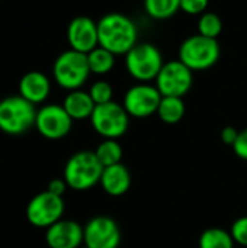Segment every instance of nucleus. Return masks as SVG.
I'll list each match as a JSON object with an SVG mask.
<instances>
[{
  "mask_svg": "<svg viewBox=\"0 0 247 248\" xmlns=\"http://www.w3.org/2000/svg\"><path fill=\"white\" fill-rule=\"evenodd\" d=\"M99 46L114 55H125L138 42V31L131 17L122 13H108L98 20Z\"/></svg>",
  "mask_w": 247,
  "mask_h": 248,
  "instance_id": "obj_1",
  "label": "nucleus"
},
{
  "mask_svg": "<svg viewBox=\"0 0 247 248\" xmlns=\"http://www.w3.org/2000/svg\"><path fill=\"white\" fill-rule=\"evenodd\" d=\"M103 166L95 151H79L73 154L64 167V180L73 190L83 192L100 183Z\"/></svg>",
  "mask_w": 247,
  "mask_h": 248,
  "instance_id": "obj_2",
  "label": "nucleus"
},
{
  "mask_svg": "<svg viewBox=\"0 0 247 248\" xmlns=\"http://www.w3.org/2000/svg\"><path fill=\"white\" fill-rule=\"evenodd\" d=\"M90 67L87 61V54L67 49L61 52L52 65V76L55 83L71 92L79 90L89 78L90 76Z\"/></svg>",
  "mask_w": 247,
  "mask_h": 248,
  "instance_id": "obj_3",
  "label": "nucleus"
},
{
  "mask_svg": "<svg viewBox=\"0 0 247 248\" xmlns=\"http://www.w3.org/2000/svg\"><path fill=\"white\" fill-rule=\"evenodd\" d=\"M35 105L20 94L0 100V131L7 135H20L35 126Z\"/></svg>",
  "mask_w": 247,
  "mask_h": 248,
  "instance_id": "obj_4",
  "label": "nucleus"
},
{
  "mask_svg": "<svg viewBox=\"0 0 247 248\" xmlns=\"http://www.w3.org/2000/svg\"><path fill=\"white\" fill-rule=\"evenodd\" d=\"M221 48L217 39L199 33L186 38L179 46V61L192 71H204L217 64Z\"/></svg>",
  "mask_w": 247,
  "mask_h": 248,
  "instance_id": "obj_5",
  "label": "nucleus"
},
{
  "mask_svg": "<svg viewBox=\"0 0 247 248\" xmlns=\"http://www.w3.org/2000/svg\"><path fill=\"white\" fill-rule=\"evenodd\" d=\"M163 55L160 49L150 42H138L125 54V68L130 76L141 83L156 80L163 67Z\"/></svg>",
  "mask_w": 247,
  "mask_h": 248,
  "instance_id": "obj_6",
  "label": "nucleus"
},
{
  "mask_svg": "<svg viewBox=\"0 0 247 248\" xmlns=\"http://www.w3.org/2000/svg\"><path fill=\"white\" fill-rule=\"evenodd\" d=\"M90 122L93 129L105 140H118L130 128V115L122 105L112 100L103 105H96Z\"/></svg>",
  "mask_w": 247,
  "mask_h": 248,
  "instance_id": "obj_7",
  "label": "nucleus"
},
{
  "mask_svg": "<svg viewBox=\"0 0 247 248\" xmlns=\"http://www.w3.org/2000/svg\"><path fill=\"white\" fill-rule=\"evenodd\" d=\"M64 209L66 205L63 196L45 190L29 201L26 206V219L36 228H49L61 219Z\"/></svg>",
  "mask_w": 247,
  "mask_h": 248,
  "instance_id": "obj_8",
  "label": "nucleus"
},
{
  "mask_svg": "<svg viewBox=\"0 0 247 248\" xmlns=\"http://www.w3.org/2000/svg\"><path fill=\"white\" fill-rule=\"evenodd\" d=\"M192 73L194 71L179 60L167 61L156 77V87L162 96L183 97L192 87Z\"/></svg>",
  "mask_w": 247,
  "mask_h": 248,
  "instance_id": "obj_9",
  "label": "nucleus"
},
{
  "mask_svg": "<svg viewBox=\"0 0 247 248\" xmlns=\"http://www.w3.org/2000/svg\"><path fill=\"white\" fill-rule=\"evenodd\" d=\"M162 94L156 86L148 83H140L130 87L124 96L122 106L132 118H148L157 113L162 102Z\"/></svg>",
  "mask_w": 247,
  "mask_h": 248,
  "instance_id": "obj_10",
  "label": "nucleus"
},
{
  "mask_svg": "<svg viewBox=\"0 0 247 248\" xmlns=\"http://www.w3.org/2000/svg\"><path fill=\"white\" fill-rule=\"evenodd\" d=\"M73 119L63 105H45L36 112L35 128L47 140H61L71 131Z\"/></svg>",
  "mask_w": 247,
  "mask_h": 248,
  "instance_id": "obj_11",
  "label": "nucleus"
},
{
  "mask_svg": "<svg viewBox=\"0 0 247 248\" xmlns=\"http://www.w3.org/2000/svg\"><path fill=\"white\" fill-rule=\"evenodd\" d=\"M84 246L89 248H118L121 231L118 224L109 217H95L84 227Z\"/></svg>",
  "mask_w": 247,
  "mask_h": 248,
  "instance_id": "obj_12",
  "label": "nucleus"
},
{
  "mask_svg": "<svg viewBox=\"0 0 247 248\" xmlns=\"http://www.w3.org/2000/svg\"><path fill=\"white\" fill-rule=\"evenodd\" d=\"M67 41L70 49L89 54L96 46H99L98 22L87 16L74 17L67 28Z\"/></svg>",
  "mask_w": 247,
  "mask_h": 248,
  "instance_id": "obj_13",
  "label": "nucleus"
},
{
  "mask_svg": "<svg viewBox=\"0 0 247 248\" xmlns=\"http://www.w3.org/2000/svg\"><path fill=\"white\" fill-rule=\"evenodd\" d=\"M45 241L49 248H80L84 243V231L76 221L60 219L47 228Z\"/></svg>",
  "mask_w": 247,
  "mask_h": 248,
  "instance_id": "obj_14",
  "label": "nucleus"
},
{
  "mask_svg": "<svg viewBox=\"0 0 247 248\" xmlns=\"http://www.w3.org/2000/svg\"><path fill=\"white\" fill-rule=\"evenodd\" d=\"M49 92L51 81L41 71H29L19 80V94L33 105L45 102Z\"/></svg>",
  "mask_w": 247,
  "mask_h": 248,
  "instance_id": "obj_15",
  "label": "nucleus"
},
{
  "mask_svg": "<svg viewBox=\"0 0 247 248\" xmlns=\"http://www.w3.org/2000/svg\"><path fill=\"white\" fill-rule=\"evenodd\" d=\"M99 185L109 196H122L131 187V173L122 163L105 167Z\"/></svg>",
  "mask_w": 247,
  "mask_h": 248,
  "instance_id": "obj_16",
  "label": "nucleus"
},
{
  "mask_svg": "<svg viewBox=\"0 0 247 248\" xmlns=\"http://www.w3.org/2000/svg\"><path fill=\"white\" fill-rule=\"evenodd\" d=\"M63 108L66 112L70 115L73 121H83V119H90L96 105L93 99L90 97L89 92L83 90H71L68 94L64 97Z\"/></svg>",
  "mask_w": 247,
  "mask_h": 248,
  "instance_id": "obj_17",
  "label": "nucleus"
},
{
  "mask_svg": "<svg viewBox=\"0 0 247 248\" xmlns=\"http://www.w3.org/2000/svg\"><path fill=\"white\" fill-rule=\"evenodd\" d=\"M186 108L182 97H172V96H163L162 102L157 109V116L162 122L175 125L181 122L185 116Z\"/></svg>",
  "mask_w": 247,
  "mask_h": 248,
  "instance_id": "obj_18",
  "label": "nucleus"
},
{
  "mask_svg": "<svg viewBox=\"0 0 247 248\" xmlns=\"http://www.w3.org/2000/svg\"><path fill=\"white\" fill-rule=\"evenodd\" d=\"M230 231L223 228H208L199 235V248H234Z\"/></svg>",
  "mask_w": 247,
  "mask_h": 248,
  "instance_id": "obj_19",
  "label": "nucleus"
},
{
  "mask_svg": "<svg viewBox=\"0 0 247 248\" xmlns=\"http://www.w3.org/2000/svg\"><path fill=\"white\" fill-rule=\"evenodd\" d=\"M115 57L116 55H114L111 51H108L102 46H96L93 51H90L87 54L90 71L93 74H99V76L109 73L115 65Z\"/></svg>",
  "mask_w": 247,
  "mask_h": 248,
  "instance_id": "obj_20",
  "label": "nucleus"
},
{
  "mask_svg": "<svg viewBox=\"0 0 247 248\" xmlns=\"http://www.w3.org/2000/svg\"><path fill=\"white\" fill-rule=\"evenodd\" d=\"M144 10L157 20H165L181 10V0H144Z\"/></svg>",
  "mask_w": 247,
  "mask_h": 248,
  "instance_id": "obj_21",
  "label": "nucleus"
},
{
  "mask_svg": "<svg viewBox=\"0 0 247 248\" xmlns=\"http://www.w3.org/2000/svg\"><path fill=\"white\" fill-rule=\"evenodd\" d=\"M95 154L105 169V167L121 163L124 151H122L121 144L116 140H105L98 145V148L95 150Z\"/></svg>",
  "mask_w": 247,
  "mask_h": 248,
  "instance_id": "obj_22",
  "label": "nucleus"
},
{
  "mask_svg": "<svg viewBox=\"0 0 247 248\" xmlns=\"http://www.w3.org/2000/svg\"><path fill=\"white\" fill-rule=\"evenodd\" d=\"M223 32V20L217 13L205 12L201 15L198 22V33L207 38L217 39Z\"/></svg>",
  "mask_w": 247,
  "mask_h": 248,
  "instance_id": "obj_23",
  "label": "nucleus"
},
{
  "mask_svg": "<svg viewBox=\"0 0 247 248\" xmlns=\"http://www.w3.org/2000/svg\"><path fill=\"white\" fill-rule=\"evenodd\" d=\"M89 94H90V97L93 99L95 105H103V103L112 102L114 90H112V86H111L108 81L99 80V81H95V83L90 86Z\"/></svg>",
  "mask_w": 247,
  "mask_h": 248,
  "instance_id": "obj_24",
  "label": "nucleus"
},
{
  "mask_svg": "<svg viewBox=\"0 0 247 248\" xmlns=\"http://www.w3.org/2000/svg\"><path fill=\"white\" fill-rule=\"evenodd\" d=\"M230 234L236 244L247 247V217H240L231 224Z\"/></svg>",
  "mask_w": 247,
  "mask_h": 248,
  "instance_id": "obj_25",
  "label": "nucleus"
},
{
  "mask_svg": "<svg viewBox=\"0 0 247 248\" xmlns=\"http://www.w3.org/2000/svg\"><path fill=\"white\" fill-rule=\"evenodd\" d=\"M208 4L210 0H181V10L188 15H202Z\"/></svg>",
  "mask_w": 247,
  "mask_h": 248,
  "instance_id": "obj_26",
  "label": "nucleus"
},
{
  "mask_svg": "<svg viewBox=\"0 0 247 248\" xmlns=\"http://www.w3.org/2000/svg\"><path fill=\"white\" fill-rule=\"evenodd\" d=\"M233 150L239 158L247 161V128L239 131V137H237L236 142L233 144Z\"/></svg>",
  "mask_w": 247,
  "mask_h": 248,
  "instance_id": "obj_27",
  "label": "nucleus"
},
{
  "mask_svg": "<svg viewBox=\"0 0 247 248\" xmlns=\"http://www.w3.org/2000/svg\"><path fill=\"white\" fill-rule=\"evenodd\" d=\"M220 137H221V141H223L224 144L233 147V144L236 142V140H237V137H239V131H237L234 126H226V128H223Z\"/></svg>",
  "mask_w": 247,
  "mask_h": 248,
  "instance_id": "obj_28",
  "label": "nucleus"
},
{
  "mask_svg": "<svg viewBox=\"0 0 247 248\" xmlns=\"http://www.w3.org/2000/svg\"><path fill=\"white\" fill-rule=\"evenodd\" d=\"M67 187L68 186H67V183H66L64 179H54V180H51L48 183V189L47 190L51 192V193H54V195H57V196H63Z\"/></svg>",
  "mask_w": 247,
  "mask_h": 248,
  "instance_id": "obj_29",
  "label": "nucleus"
},
{
  "mask_svg": "<svg viewBox=\"0 0 247 248\" xmlns=\"http://www.w3.org/2000/svg\"><path fill=\"white\" fill-rule=\"evenodd\" d=\"M80 248H89V247H87V246H84V244H83V246H82V247H80Z\"/></svg>",
  "mask_w": 247,
  "mask_h": 248,
  "instance_id": "obj_30",
  "label": "nucleus"
}]
</instances>
